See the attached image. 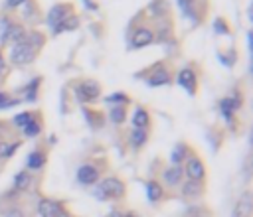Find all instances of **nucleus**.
<instances>
[{"mask_svg": "<svg viewBox=\"0 0 253 217\" xmlns=\"http://www.w3.org/2000/svg\"><path fill=\"white\" fill-rule=\"evenodd\" d=\"M93 197L97 201H123L127 197V184L119 176L101 178L93 186Z\"/></svg>", "mask_w": 253, "mask_h": 217, "instance_id": "obj_1", "label": "nucleus"}, {"mask_svg": "<svg viewBox=\"0 0 253 217\" xmlns=\"http://www.w3.org/2000/svg\"><path fill=\"white\" fill-rule=\"evenodd\" d=\"M137 79H144V85L155 89V87H168L174 83V67L168 62H157L155 65L146 67L142 73L135 75Z\"/></svg>", "mask_w": 253, "mask_h": 217, "instance_id": "obj_2", "label": "nucleus"}, {"mask_svg": "<svg viewBox=\"0 0 253 217\" xmlns=\"http://www.w3.org/2000/svg\"><path fill=\"white\" fill-rule=\"evenodd\" d=\"M103 95V85H101L97 79H79L73 83V97L81 107L93 105L101 99Z\"/></svg>", "mask_w": 253, "mask_h": 217, "instance_id": "obj_3", "label": "nucleus"}, {"mask_svg": "<svg viewBox=\"0 0 253 217\" xmlns=\"http://www.w3.org/2000/svg\"><path fill=\"white\" fill-rule=\"evenodd\" d=\"M105 172V164H101L99 160H85L75 170V182L81 188H93Z\"/></svg>", "mask_w": 253, "mask_h": 217, "instance_id": "obj_4", "label": "nucleus"}, {"mask_svg": "<svg viewBox=\"0 0 253 217\" xmlns=\"http://www.w3.org/2000/svg\"><path fill=\"white\" fill-rule=\"evenodd\" d=\"M40 56V51L36 47H32L30 43L26 42H18V43H12L8 53H6V60H8V65H14V67H24V65H32Z\"/></svg>", "mask_w": 253, "mask_h": 217, "instance_id": "obj_5", "label": "nucleus"}, {"mask_svg": "<svg viewBox=\"0 0 253 217\" xmlns=\"http://www.w3.org/2000/svg\"><path fill=\"white\" fill-rule=\"evenodd\" d=\"M184 170V180H192V182H200V184H206L208 182V168H206V162L202 158L194 148L188 154L186 162L182 164Z\"/></svg>", "mask_w": 253, "mask_h": 217, "instance_id": "obj_6", "label": "nucleus"}, {"mask_svg": "<svg viewBox=\"0 0 253 217\" xmlns=\"http://www.w3.org/2000/svg\"><path fill=\"white\" fill-rule=\"evenodd\" d=\"M36 213L40 217H75L68 203L56 197H40L36 203Z\"/></svg>", "mask_w": 253, "mask_h": 217, "instance_id": "obj_7", "label": "nucleus"}, {"mask_svg": "<svg viewBox=\"0 0 253 217\" xmlns=\"http://www.w3.org/2000/svg\"><path fill=\"white\" fill-rule=\"evenodd\" d=\"M174 79H176V85H178L180 89H184L190 97H196V95H198V89H200V73H198V69H196L194 64H188V65L180 67L178 73L174 75Z\"/></svg>", "mask_w": 253, "mask_h": 217, "instance_id": "obj_8", "label": "nucleus"}, {"mask_svg": "<svg viewBox=\"0 0 253 217\" xmlns=\"http://www.w3.org/2000/svg\"><path fill=\"white\" fill-rule=\"evenodd\" d=\"M73 12H75V8H73L71 2H56L52 8L47 10V14H46V26L49 28V32H52L56 26H60Z\"/></svg>", "mask_w": 253, "mask_h": 217, "instance_id": "obj_9", "label": "nucleus"}, {"mask_svg": "<svg viewBox=\"0 0 253 217\" xmlns=\"http://www.w3.org/2000/svg\"><path fill=\"white\" fill-rule=\"evenodd\" d=\"M155 43V32L150 26H137L131 36H129V42H127V47L129 49H142V47H148Z\"/></svg>", "mask_w": 253, "mask_h": 217, "instance_id": "obj_10", "label": "nucleus"}, {"mask_svg": "<svg viewBox=\"0 0 253 217\" xmlns=\"http://www.w3.org/2000/svg\"><path fill=\"white\" fill-rule=\"evenodd\" d=\"M0 215L2 217H30L26 205L20 201V195L14 194L12 190L4 195V205L0 207Z\"/></svg>", "mask_w": 253, "mask_h": 217, "instance_id": "obj_11", "label": "nucleus"}, {"mask_svg": "<svg viewBox=\"0 0 253 217\" xmlns=\"http://www.w3.org/2000/svg\"><path fill=\"white\" fill-rule=\"evenodd\" d=\"M153 32H155V43L170 45L172 42H176V32H174L172 16L170 18H162V20H155Z\"/></svg>", "mask_w": 253, "mask_h": 217, "instance_id": "obj_12", "label": "nucleus"}, {"mask_svg": "<svg viewBox=\"0 0 253 217\" xmlns=\"http://www.w3.org/2000/svg\"><path fill=\"white\" fill-rule=\"evenodd\" d=\"M144 195H146V201L150 205H159V203H162L170 197V194L164 190V186L157 178H148L144 182Z\"/></svg>", "mask_w": 253, "mask_h": 217, "instance_id": "obj_13", "label": "nucleus"}, {"mask_svg": "<svg viewBox=\"0 0 253 217\" xmlns=\"http://www.w3.org/2000/svg\"><path fill=\"white\" fill-rule=\"evenodd\" d=\"M182 182H184V170H182V166L168 164L162 170V174H161V184L164 186L166 192H176Z\"/></svg>", "mask_w": 253, "mask_h": 217, "instance_id": "obj_14", "label": "nucleus"}, {"mask_svg": "<svg viewBox=\"0 0 253 217\" xmlns=\"http://www.w3.org/2000/svg\"><path fill=\"white\" fill-rule=\"evenodd\" d=\"M178 12L182 14V18L198 24L202 18H204V8L200 6V0H176Z\"/></svg>", "mask_w": 253, "mask_h": 217, "instance_id": "obj_15", "label": "nucleus"}, {"mask_svg": "<svg viewBox=\"0 0 253 217\" xmlns=\"http://www.w3.org/2000/svg\"><path fill=\"white\" fill-rule=\"evenodd\" d=\"M180 197L188 203H194L198 199H202L206 195V184H200V182H192V180H184L178 188Z\"/></svg>", "mask_w": 253, "mask_h": 217, "instance_id": "obj_16", "label": "nucleus"}, {"mask_svg": "<svg viewBox=\"0 0 253 217\" xmlns=\"http://www.w3.org/2000/svg\"><path fill=\"white\" fill-rule=\"evenodd\" d=\"M47 158H49V154H47L46 148H42V146L34 148V150L28 152V156H26V170L32 172V174L44 172V168H46V164H47Z\"/></svg>", "mask_w": 253, "mask_h": 217, "instance_id": "obj_17", "label": "nucleus"}, {"mask_svg": "<svg viewBox=\"0 0 253 217\" xmlns=\"http://www.w3.org/2000/svg\"><path fill=\"white\" fill-rule=\"evenodd\" d=\"M131 129H153V117H150V111L142 105H137L135 111L131 115Z\"/></svg>", "mask_w": 253, "mask_h": 217, "instance_id": "obj_18", "label": "nucleus"}, {"mask_svg": "<svg viewBox=\"0 0 253 217\" xmlns=\"http://www.w3.org/2000/svg\"><path fill=\"white\" fill-rule=\"evenodd\" d=\"M146 14L153 20H162V18H170L172 16V8L168 0H150L146 6Z\"/></svg>", "mask_w": 253, "mask_h": 217, "instance_id": "obj_19", "label": "nucleus"}, {"mask_svg": "<svg viewBox=\"0 0 253 217\" xmlns=\"http://www.w3.org/2000/svg\"><path fill=\"white\" fill-rule=\"evenodd\" d=\"M218 108H220V115H222L224 123H226L230 129H235V127H237V117H235L237 111H235L231 99H230V97H222V99L218 101Z\"/></svg>", "mask_w": 253, "mask_h": 217, "instance_id": "obj_20", "label": "nucleus"}, {"mask_svg": "<svg viewBox=\"0 0 253 217\" xmlns=\"http://www.w3.org/2000/svg\"><path fill=\"white\" fill-rule=\"evenodd\" d=\"M32 186H34V174L24 168V170H20V172L14 174V180H12V188H10V190L20 195V194L30 192Z\"/></svg>", "mask_w": 253, "mask_h": 217, "instance_id": "obj_21", "label": "nucleus"}, {"mask_svg": "<svg viewBox=\"0 0 253 217\" xmlns=\"http://www.w3.org/2000/svg\"><path fill=\"white\" fill-rule=\"evenodd\" d=\"M127 140H129V146L133 152H140L150 140V130L148 129H131Z\"/></svg>", "mask_w": 253, "mask_h": 217, "instance_id": "obj_22", "label": "nucleus"}, {"mask_svg": "<svg viewBox=\"0 0 253 217\" xmlns=\"http://www.w3.org/2000/svg\"><path fill=\"white\" fill-rule=\"evenodd\" d=\"M251 211H253V197H251V192L245 190L235 201L231 209V217H251Z\"/></svg>", "mask_w": 253, "mask_h": 217, "instance_id": "obj_23", "label": "nucleus"}, {"mask_svg": "<svg viewBox=\"0 0 253 217\" xmlns=\"http://www.w3.org/2000/svg\"><path fill=\"white\" fill-rule=\"evenodd\" d=\"M81 113L85 117V123L93 130L105 127V113L103 111H99V108H91V107H81Z\"/></svg>", "mask_w": 253, "mask_h": 217, "instance_id": "obj_24", "label": "nucleus"}, {"mask_svg": "<svg viewBox=\"0 0 253 217\" xmlns=\"http://www.w3.org/2000/svg\"><path fill=\"white\" fill-rule=\"evenodd\" d=\"M190 152H192V146H190L186 140H178V142L174 144L172 152H170V164H172V166H182Z\"/></svg>", "mask_w": 253, "mask_h": 217, "instance_id": "obj_25", "label": "nucleus"}, {"mask_svg": "<svg viewBox=\"0 0 253 217\" xmlns=\"http://www.w3.org/2000/svg\"><path fill=\"white\" fill-rule=\"evenodd\" d=\"M44 79L42 77H34L32 81H28L24 87H22V103H36L38 101V95H40V87H42Z\"/></svg>", "mask_w": 253, "mask_h": 217, "instance_id": "obj_26", "label": "nucleus"}, {"mask_svg": "<svg viewBox=\"0 0 253 217\" xmlns=\"http://www.w3.org/2000/svg\"><path fill=\"white\" fill-rule=\"evenodd\" d=\"M42 132H44V117H42V113L38 111L36 117L22 129V134H24V138H38Z\"/></svg>", "mask_w": 253, "mask_h": 217, "instance_id": "obj_27", "label": "nucleus"}, {"mask_svg": "<svg viewBox=\"0 0 253 217\" xmlns=\"http://www.w3.org/2000/svg\"><path fill=\"white\" fill-rule=\"evenodd\" d=\"M18 12H20L22 20H24V22H28V24H36V22L40 20V16H42L40 6H38L36 0H28V2H26Z\"/></svg>", "mask_w": 253, "mask_h": 217, "instance_id": "obj_28", "label": "nucleus"}, {"mask_svg": "<svg viewBox=\"0 0 253 217\" xmlns=\"http://www.w3.org/2000/svg\"><path fill=\"white\" fill-rule=\"evenodd\" d=\"M22 146V140H6V138H0V162H6L10 160Z\"/></svg>", "mask_w": 253, "mask_h": 217, "instance_id": "obj_29", "label": "nucleus"}, {"mask_svg": "<svg viewBox=\"0 0 253 217\" xmlns=\"http://www.w3.org/2000/svg\"><path fill=\"white\" fill-rule=\"evenodd\" d=\"M105 117L115 127H121V125H125L129 121V107H109V113Z\"/></svg>", "mask_w": 253, "mask_h": 217, "instance_id": "obj_30", "label": "nucleus"}, {"mask_svg": "<svg viewBox=\"0 0 253 217\" xmlns=\"http://www.w3.org/2000/svg\"><path fill=\"white\" fill-rule=\"evenodd\" d=\"M79 24H81V18L73 12L71 16H68L60 26H56L54 30H52V36L56 38V36H60V34H64V32H75L77 28H79Z\"/></svg>", "mask_w": 253, "mask_h": 217, "instance_id": "obj_31", "label": "nucleus"}, {"mask_svg": "<svg viewBox=\"0 0 253 217\" xmlns=\"http://www.w3.org/2000/svg\"><path fill=\"white\" fill-rule=\"evenodd\" d=\"M22 42H26V43H30L32 47H36L38 51H42L44 45H46V42H47V36H46L44 32H40V30H28Z\"/></svg>", "mask_w": 253, "mask_h": 217, "instance_id": "obj_32", "label": "nucleus"}, {"mask_svg": "<svg viewBox=\"0 0 253 217\" xmlns=\"http://www.w3.org/2000/svg\"><path fill=\"white\" fill-rule=\"evenodd\" d=\"M103 103L109 105V107H129L133 103V99H131V95H127L123 91H115L111 95H105L103 97Z\"/></svg>", "mask_w": 253, "mask_h": 217, "instance_id": "obj_33", "label": "nucleus"}, {"mask_svg": "<svg viewBox=\"0 0 253 217\" xmlns=\"http://www.w3.org/2000/svg\"><path fill=\"white\" fill-rule=\"evenodd\" d=\"M218 60L220 64H224L228 69H233L235 64H237V49L235 47H230L226 51H218Z\"/></svg>", "mask_w": 253, "mask_h": 217, "instance_id": "obj_34", "label": "nucleus"}, {"mask_svg": "<svg viewBox=\"0 0 253 217\" xmlns=\"http://www.w3.org/2000/svg\"><path fill=\"white\" fill-rule=\"evenodd\" d=\"M182 217H214V213H212V209L206 207V205H190V207L182 213Z\"/></svg>", "mask_w": 253, "mask_h": 217, "instance_id": "obj_35", "label": "nucleus"}, {"mask_svg": "<svg viewBox=\"0 0 253 217\" xmlns=\"http://www.w3.org/2000/svg\"><path fill=\"white\" fill-rule=\"evenodd\" d=\"M36 113L38 111H22V113H18V115H14L12 117V125H14V129H18V130H22L34 117H36Z\"/></svg>", "mask_w": 253, "mask_h": 217, "instance_id": "obj_36", "label": "nucleus"}, {"mask_svg": "<svg viewBox=\"0 0 253 217\" xmlns=\"http://www.w3.org/2000/svg\"><path fill=\"white\" fill-rule=\"evenodd\" d=\"M212 28H214V34H218V36H231V26H230V22L226 20V18H222V16H218L214 22H212Z\"/></svg>", "mask_w": 253, "mask_h": 217, "instance_id": "obj_37", "label": "nucleus"}, {"mask_svg": "<svg viewBox=\"0 0 253 217\" xmlns=\"http://www.w3.org/2000/svg\"><path fill=\"white\" fill-rule=\"evenodd\" d=\"M26 2H28V0H4V2H2V12L12 16V14L18 12Z\"/></svg>", "mask_w": 253, "mask_h": 217, "instance_id": "obj_38", "label": "nucleus"}, {"mask_svg": "<svg viewBox=\"0 0 253 217\" xmlns=\"http://www.w3.org/2000/svg\"><path fill=\"white\" fill-rule=\"evenodd\" d=\"M8 60H6V53H4V47H0V79H4L8 75Z\"/></svg>", "mask_w": 253, "mask_h": 217, "instance_id": "obj_39", "label": "nucleus"}, {"mask_svg": "<svg viewBox=\"0 0 253 217\" xmlns=\"http://www.w3.org/2000/svg\"><path fill=\"white\" fill-rule=\"evenodd\" d=\"M22 103V99L20 97H8L6 101H2V103H0V111H8V108H12V107H16V105H20Z\"/></svg>", "mask_w": 253, "mask_h": 217, "instance_id": "obj_40", "label": "nucleus"}, {"mask_svg": "<svg viewBox=\"0 0 253 217\" xmlns=\"http://www.w3.org/2000/svg\"><path fill=\"white\" fill-rule=\"evenodd\" d=\"M83 6L89 10V12H99V4L95 2V0H81Z\"/></svg>", "mask_w": 253, "mask_h": 217, "instance_id": "obj_41", "label": "nucleus"}, {"mask_svg": "<svg viewBox=\"0 0 253 217\" xmlns=\"http://www.w3.org/2000/svg\"><path fill=\"white\" fill-rule=\"evenodd\" d=\"M105 217H123V211H121V209H113V211H109Z\"/></svg>", "mask_w": 253, "mask_h": 217, "instance_id": "obj_42", "label": "nucleus"}, {"mask_svg": "<svg viewBox=\"0 0 253 217\" xmlns=\"http://www.w3.org/2000/svg\"><path fill=\"white\" fill-rule=\"evenodd\" d=\"M123 217H140L137 211H133V209H127V211H123Z\"/></svg>", "mask_w": 253, "mask_h": 217, "instance_id": "obj_43", "label": "nucleus"}, {"mask_svg": "<svg viewBox=\"0 0 253 217\" xmlns=\"http://www.w3.org/2000/svg\"><path fill=\"white\" fill-rule=\"evenodd\" d=\"M10 97V93L8 91H0V103H2V101H6Z\"/></svg>", "mask_w": 253, "mask_h": 217, "instance_id": "obj_44", "label": "nucleus"}]
</instances>
